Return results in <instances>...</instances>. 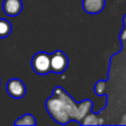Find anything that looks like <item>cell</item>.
<instances>
[{
	"label": "cell",
	"mask_w": 126,
	"mask_h": 126,
	"mask_svg": "<svg viewBox=\"0 0 126 126\" xmlns=\"http://www.w3.org/2000/svg\"><path fill=\"white\" fill-rule=\"evenodd\" d=\"M82 5L88 14H98L103 10L105 0H82Z\"/></svg>",
	"instance_id": "7"
},
{
	"label": "cell",
	"mask_w": 126,
	"mask_h": 126,
	"mask_svg": "<svg viewBox=\"0 0 126 126\" xmlns=\"http://www.w3.org/2000/svg\"><path fill=\"white\" fill-rule=\"evenodd\" d=\"M2 9L7 16L16 17L23 10L22 0H4L2 4Z\"/></svg>",
	"instance_id": "6"
},
{
	"label": "cell",
	"mask_w": 126,
	"mask_h": 126,
	"mask_svg": "<svg viewBox=\"0 0 126 126\" xmlns=\"http://www.w3.org/2000/svg\"><path fill=\"white\" fill-rule=\"evenodd\" d=\"M122 125H126V114H124L122 116V119H121V122H120Z\"/></svg>",
	"instance_id": "15"
},
{
	"label": "cell",
	"mask_w": 126,
	"mask_h": 126,
	"mask_svg": "<svg viewBox=\"0 0 126 126\" xmlns=\"http://www.w3.org/2000/svg\"><path fill=\"white\" fill-rule=\"evenodd\" d=\"M93 108V101L91 99H84L80 102H77V109H78V116L77 121H80L92 110Z\"/></svg>",
	"instance_id": "8"
},
{
	"label": "cell",
	"mask_w": 126,
	"mask_h": 126,
	"mask_svg": "<svg viewBox=\"0 0 126 126\" xmlns=\"http://www.w3.org/2000/svg\"><path fill=\"white\" fill-rule=\"evenodd\" d=\"M69 64V60L64 52L61 50H56L50 54V69L51 72L56 74L63 73Z\"/></svg>",
	"instance_id": "3"
},
{
	"label": "cell",
	"mask_w": 126,
	"mask_h": 126,
	"mask_svg": "<svg viewBox=\"0 0 126 126\" xmlns=\"http://www.w3.org/2000/svg\"><path fill=\"white\" fill-rule=\"evenodd\" d=\"M103 123V119L97 117L94 113H92L91 111L80 121V124L82 125H99Z\"/></svg>",
	"instance_id": "9"
},
{
	"label": "cell",
	"mask_w": 126,
	"mask_h": 126,
	"mask_svg": "<svg viewBox=\"0 0 126 126\" xmlns=\"http://www.w3.org/2000/svg\"><path fill=\"white\" fill-rule=\"evenodd\" d=\"M12 32L11 23L4 18H0V38L7 37Z\"/></svg>",
	"instance_id": "10"
},
{
	"label": "cell",
	"mask_w": 126,
	"mask_h": 126,
	"mask_svg": "<svg viewBox=\"0 0 126 126\" xmlns=\"http://www.w3.org/2000/svg\"><path fill=\"white\" fill-rule=\"evenodd\" d=\"M123 22H124V25L126 26V15L124 16V19H123Z\"/></svg>",
	"instance_id": "16"
},
{
	"label": "cell",
	"mask_w": 126,
	"mask_h": 126,
	"mask_svg": "<svg viewBox=\"0 0 126 126\" xmlns=\"http://www.w3.org/2000/svg\"><path fill=\"white\" fill-rule=\"evenodd\" d=\"M64 90L61 88V87H55L54 89H53V95H58V94H60L62 92H63Z\"/></svg>",
	"instance_id": "13"
},
{
	"label": "cell",
	"mask_w": 126,
	"mask_h": 126,
	"mask_svg": "<svg viewBox=\"0 0 126 126\" xmlns=\"http://www.w3.org/2000/svg\"><path fill=\"white\" fill-rule=\"evenodd\" d=\"M45 107L51 118L59 124H67L71 121L62 101L56 95L48 97L45 101Z\"/></svg>",
	"instance_id": "1"
},
{
	"label": "cell",
	"mask_w": 126,
	"mask_h": 126,
	"mask_svg": "<svg viewBox=\"0 0 126 126\" xmlns=\"http://www.w3.org/2000/svg\"><path fill=\"white\" fill-rule=\"evenodd\" d=\"M120 38L123 39V40H126V26H125L124 30L121 32V33H120Z\"/></svg>",
	"instance_id": "14"
},
{
	"label": "cell",
	"mask_w": 126,
	"mask_h": 126,
	"mask_svg": "<svg viewBox=\"0 0 126 126\" xmlns=\"http://www.w3.org/2000/svg\"><path fill=\"white\" fill-rule=\"evenodd\" d=\"M32 68L38 75H46L51 72L50 54L44 51L35 53L32 59Z\"/></svg>",
	"instance_id": "2"
},
{
	"label": "cell",
	"mask_w": 126,
	"mask_h": 126,
	"mask_svg": "<svg viewBox=\"0 0 126 126\" xmlns=\"http://www.w3.org/2000/svg\"><path fill=\"white\" fill-rule=\"evenodd\" d=\"M0 84H1V81H0Z\"/></svg>",
	"instance_id": "17"
},
{
	"label": "cell",
	"mask_w": 126,
	"mask_h": 126,
	"mask_svg": "<svg viewBox=\"0 0 126 126\" xmlns=\"http://www.w3.org/2000/svg\"><path fill=\"white\" fill-rule=\"evenodd\" d=\"M106 91V82L103 80H100L98 82H96V84L94 85V93L97 95H103L105 94Z\"/></svg>",
	"instance_id": "12"
},
{
	"label": "cell",
	"mask_w": 126,
	"mask_h": 126,
	"mask_svg": "<svg viewBox=\"0 0 126 126\" xmlns=\"http://www.w3.org/2000/svg\"><path fill=\"white\" fill-rule=\"evenodd\" d=\"M8 94L14 98H22L26 94V86L24 82L18 78L10 79L6 85Z\"/></svg>",
	"instance_id": "4"
},
{
	"label": "cell",
	"mask_w": 126,
	"mask_h": 126,
	"mask_svg": "<svg viewBox=\"0 0 126 126\" xmlns=\"http://www.w3.org/2000/svg\"><path fill=\"white\" fill-rule=\"evenodd\" d=\"M14 124L15 125H36V120L33 117V115L27 113V114H24L23 116L19 117L15 121Z\"/></svg>",
	"instance_id": "11"
},
{
	"label": "cell",
	"mask_w": 126,
	"mask_h": 126,
	"mask_svg": "<svg viewBox=\"0 0 126 126\" xmlns=\"http://www.w3.org/2000/svg\"><path fill=\"white\" fill-rule=\"evenodd\" d=\"M60 98V100L62 101L69 117L71 118V120H75L77 121V116H78V109H77V102L70 96L69 94H67L65 91H63L60 94L56 95Z\"/></svg>",
	"instance_id": "5"
}]
</instances>
